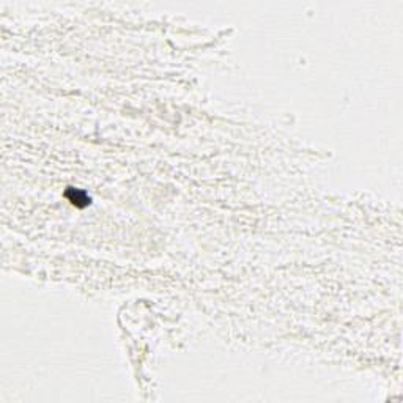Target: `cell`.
<instances>
[{
  "label": "cell",
  "instance_id": "6da1fadb",
  "mask_svg": "<svg viewBox=\"0 0 403 403\" xmlns=\"http://www.w3.org/2000/svg\"><path fill=\"white\" fill-rule=\"evenodd\" d=\"M67 197L78 206H85L90 203V197L87 195L84 191L81 189H74V188H68L67 189Z\"/></svg>",
  "mask_w": 403,
  "mask_h": 403
}]
</instances>
